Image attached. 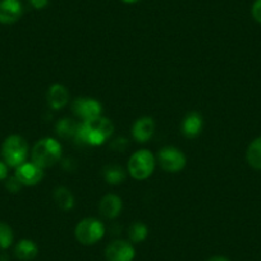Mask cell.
I'll list each match as a JSON object with an SVG mask.
<instances>
[{
    "label": "cell",
    "instance_id": "6da1fadb",
    "mask_svg": "<svg viewBox=\"0 0 261 261\" xmlns=\"http://www.w3.org/2000/svg\"><path fill=\"white\" fill-rule=\"evenodd\" d=\"M114 130L112 120L105 117H97L90 120H82L79 125L74 140L82 145L89 146H100L108 141Z\"/></svg>",
    "mask_w": 261,
    "mask_h": 261
},
{
    "label": "cell",
    "instance_id": "7a4b0ae2",
    "mask_svg": "<svg viewBox=\"0 0 261 261\" xmlns=\"http://www.w3.org/2000/svg\"><path fill=\"white\" fill-rule=\"evenodd\" d=\"M62 158V145L51 137L41 139L35 144L31 151V159L34 164L41 169L50 168L57 164Z\"/></svg>",
    "mask_w": 261,
    "mask_h": 261
},
{
    "label": "cell",
    "instance_id": "3957f363",
    "mask_svg": "<svg viewBox=\"0 0 261 261\" xmlns=\"http://www.w3.org/2000/svg\"><path fill=\"white\" fill-rule=\"evenodd\" d=\"M29 155V145L22 136L11 135L7 137L2 146V156L4 163L12 168H17L26 163Z\"/></svg>",
    "mask_w": 261,
    "mask_h": 261
},
{
    "label": "cell",
    "instance_id": "277c9868",
    "mask_svg": "<svg viewBox=\"0 0 261 261\" xmlns=\"http://www.w3.org/2000/svg\"><path fill=\"white\" fill-rule=\"evenodd\" d=\"M155 164L156 162L151 151L146 149L137 150L128 160L127 170L132 178L137 180H144L154 173Z\"/></svg>",
    "mask_w": 261,
    "mask_h": 261
},
{
    "label": "cell",
    "instance_id": "5b68a950",
    "mask_svg": "<svg viewBox=\"0 0 261 261\" xmlns=\"http://www.w3.org/2000/svg\"><path fill=\"white\" fill-rule=\"evenodd\" d=\"M105 234V227L96 218H85L74 229V236L77 241L82 245H95L99 242Z\"/></svg>",
    "mask_w": 261,
    "mask_h": 261
},
{
    "label": "cell",
    "instance_id": "8992f818",
    "mask_svg": "<svg viewBox=\"0 0 261 261\" xmlns=\"http://www.w3.org/2000/svg\"><path fill=\"white\" fill-rule=\"evenodd\" d=\"M158 162L163 170L168 173H178L186 167V156L177 147H163L158 154Z\"/></svg>",
    "mask_w": 261,
    "mask_h": 261
},
{
    "label": "cell",
    "instance_id": "52a82bcc",
    "mask_svg": "<svg viewBox=\"0 0 261 261\" xmlns=\"http://www.w3.org/2000/svg\"><path fill=\"white\" fill-rule=\"evenodd\" d=\"M135 256V247L124 240L113 241L105 250V257L108 261H134Z\"/></svg>",
    "mask_w": 261,
    "mask_h": 261
},
{
    "label": "cell",
    "instance_id": "ba28073f",
    "mask_svg": "<svg viewBox=\"0 0 261 261\" xmlns=\"http://www.w3.org/2000/svg\"><path fill=\"white\" fill-rule=\"evenodd\" d=\"M101 104L97 100L90 97H80L72 102V110L74 115L82 120H90L101 115Z\"/></svg>",
    "mask_w": 261,
    "mask_h": 261
},
{
    "label": "cell",
    "instance_id": "9c48e42d",
    "mask_svg": "<svg viewBox=\"0 0 261 261\" xmlns=\"http://www.w3.org/2000/svg\"><path fill=\"white\" fill-rule=\"evenodd\" d=\"M14 177L22 183V186H35L44 178V170L34 163H23L16 168Z\"/></svg>",
    "mask_w": 261,
    "mask_h": 261
},
{
    "label": "cell",
    "instance_id": "30bf717a",
    "mask_svg": "<svg viewBox=\"0 0 261 261\" xmlns=\"http://www.w3.org/2000/svg\"><path fill=\"white\" fill-rule=\"evenodd\" d=\"M23 13L19 0H0V23L13 24L18 21Z\"/></svg>",
    "mask_w": 261,
    "mask_h": 261
},
{
    "label": "cell",
    "instance_id": "8fae6325",
    "mask_svg": "<svg viewBox=\"0 0 261 261\" xmlns=\"http://www.w3.org/2000/svg\"><path fill=\"white\" fill-rule=\"evenodd\" d=\"M155 132V122L150 117H142L135 122L132 127V136L137 142H147Z\"/></svg>",
    "mask_w": 261,
    "mask_h": 261
},
{
    "label": "cell",
    "instance_id": "7c38bea8",
    "mask_svg": "<svg viewBox=\"0 0 261 261\" xmlns=\"http://www.w3.org/2000/svg\"><path fill=\"white\" fill-rule=\"evenodd\" d=\"M122 199L119 196L113 195V193H109V195H105L101 199L99 204V210L100 214L102 215L107 219H114L122 212Z\"/></svg>",
    "mask_w": 261,
    "mask_h": 261
},
{
    "label": "cell",
    "instance_id": "4fadbf2b",
    "mask_svg": "<svg viewBox=\"0 0 261 261\" xmlns=\"http://www.w3.org/2000/svg\"><path fill=\"white\" fill-rule=\"evenodd\" d=\"M69 101V92L67 87L60 84H55L50 86L47 91V104L54 110L62 109Z\"/></svg>",
    "mask_w": 261,
    "mask_h": 261
},
{
    "label": "cell",
    "instance_id": "5bb4252c",
    "mask_svg": "<svg viewBox=\"0 0 261 261\" xmlns=\"http://www.w3.org/2000/svg\"><path fill=\"white\" fill-rule=\"evenodd\" d=\"M202 128V118L199 113L192 112L186 115L182 123V132L185 136L193 139L201 132Z\"/></svg>",
    "mask_w": 261,
    "mask_h": 261
},
{
    "label": "cell",
    "instance_id": "9a60e30c",
    "mask_svg": "<svg viewBox=\"0 0 261 261\" xmlns=\"http://www.w3.org/2000/svg\"><path fill=\"white\" fill-rule=\"evenodd\" d=\"M17 257L22 261H30L34 260L39 253V248H37L36 243L31 240H21L16 246L14 250Z\"/></svg>",
    "mask_w": 261,
    "mask_h": 261
},
{
    "label": "cell",
    "instance_id": "2e32d148",
    "mask_svg": "<svg viewBox=\"0 0 261 261\" xmlns=\"http://www.w3.org/2000/svg\"><path fill=\"white\" fill-rule=\"evenodd\" d=\"M80 123H77L76 120L69 119V118H63L55 125V129H57V134L59 135L62 139H74L77 134V129H79Z\"/></svg>",
    "mask_w": 261,
    "mask_h": 261
},
{
    "label": "cell",
    "instance_id": "e0dca14e",
    "mask_svg": "<svg viewBox=\"0 0 261 261\" xmlns=\"http://www.w3.org/2000/svg\"><path fill=\"white\" fill-rule=\"evenodd\" d=\"M54 201L62 210H71L74 206V197L67 187H58L54 191Z\"/></svg>",
    "mask_w": 261,
    "mask_h": 261
},
{
    "label": "cell",
    "instance_id": "ac0fdd59",
    "mask_svg": "<svg viewBox=\"0 0 261 261\" xmlns=\"http://www.w3.org/2000/svg\"><path fill=\"white\" fill-rule=\"evenodd\" d=\"M246 159L253 169L261 170V136L251 142L246 152Z\"/></svg>",
    "mask_w": 261,
    "mask_h": 261
},
{
    "label": "cell",
    "instance_id": "d6986e66",
    "mask_svg": "<svg viewBox=\"0 0 261 261\" xmlns=\"http://www.w3.org/2000/svg\"><path fill=\"white\" fill-rule=\"evenodd\" d=\"M102 175L104 179L107 180L109 185H119L125 180V172L123 168L118 167V165H108L102 170Z\"/></svg>",
    "mask_w": 261,
    "mask_h": 261
},
{
    "label": "cell",
    "instance_id": "ffe728a7",
    "mask_svg": "<svg viewBox=\"0 0 261 261\" xmlns=\"http://www.w3.org/2000/svg\"><path fill=\"white\" fill-rule=\"evenodd\" d=\"M128 233H129V238L132 242L139 243L146 240L147 234H149V229H147V227L144 224V223L136 222L130 225L129 232Z\"/></svg>",
    "mask_w": 261,
    "mask_h": 261
},
{
    "label": "cell",
    "instance_id": "44dd1931",
    "mask_svg": "<svg viewBox=\"0 0 261 261\" xmlns=\"http://www.w3.org/2000/svg\"><path fill=\"white\" fill-rule=\"evenodd\" d=\"M13 230L6 223L0 222V248H6L11 247L12 243H13Z\"/></svg>",
    "mask_w": 261,
    "mask_h": 261
},
{
    "label": "cell",
    "instance_id": "7402d4cb",
    "mask_svg": "<svg viewBox=\"0 0 261 261\" xmlns=\"http://www.w3.org/2000/svg\"><path fill=\"white\" fill-rule=\"evenodd\" d=\"M6 186H7V190H8L9 192L17 193V192H19V191H21L22 183L19 182V180L17 179L16 177H12V178H9L8 180H7Z\"/></svg>",
    "mask_w": 261,
    "mask_h": 261
},
{
    "label": "cell",
    "instance_id": "603a6c76",
    "mask_svg": "<svg viewBox=\"0 0 261 261\" xmlns=\"http://www.w3.org/2000/svg\"><path fill=\"white\" fill-rule=\"evenodd\" d=\"M251 13H252L253 19L258 22V23H261V0H256L255 3H253Z\"/></svg>",
    "mask_w": 261,
    "mask_h": 261
},
{
    "label": "cell",
    "instance_id": "cb8c5ba5",
    "mask_svg": "<svg viewBox=\"0 0 261 261\" xmlns=\"http://www.w3.org/2000/svg\"><path fill=\"white\" fill-rule=\"evenodd\" d=\"M30 3L35 9H42L47 6L49 0H30Z\"/></svg>",
    "mask_w": 261,
    "mask_h": 261
},
{
    "label": "cell",
    "instance_id": "d4e9b609",
    "mask_svg": "<svg viewBox=\"0 0 261 261\" xmlns=\"http://www.w3.org/2000/svg\"><path fill=\"white\" fill-rule=\"evenodd\" d=\"M8 175V168L4 162H0V180H4Z\"/></svg>",
    "mask_w": 261,
    "mask_h": 261
},
{
    "label": "cell",
    "instance_id": "484cf974",
    "mask_svg": "<svg viewBox=\"0 0 261 261\" xmlns=\"http://www.w3.org/2000/svg\"><path fill=\"white\" fill-rule=\"evenodd\" d=\"M207 261H229V258L224 257V256H214V257L209 258Z\"/></svg>",
    "mask_w": 261,
    "mask_h": 261
},
{
    "label": "cell",
    "instance_id": "4316f807",
    "mask_svg": "<svg viewBox=\"0 0 261 261\" xmlns=\"http://www.w3.org/2000/svg\"><path fill=\"white\" fill-rule=\"evenodd\" d=\"M123 2H125V3H137V2H139V0H123Z\"/></svg>",
    "mask_w": 261,
    "mask_h": 261
}]
</instances>
